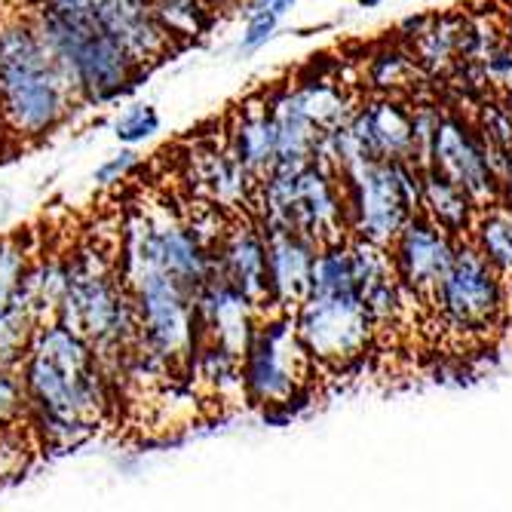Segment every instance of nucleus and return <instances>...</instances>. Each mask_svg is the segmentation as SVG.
<instances>
[{
    "label": "nucleus",
    "instance_id": "24",
    "mask_svg": "<svg viewBox=\"0 0 512 512\" xmlns=\"http://www.w3.org/2000/svg\"><path fill=\"white\" fill-rule=\"evenodd\" d=\"M135 163H138V160H135V151H120L114 160H108L105 166H99L92 178H96L99 184H114V181H120Z\"/></svg>",
    "mask_w": 512,
    "mask_h": 512
},
{
    "label": "nucleus",
    "instance_id": "4",
    "mask_svg": "<svg viewBox=\"0 0 512 512\" xmlns=\"http://www.w3.org/2000/svg\"><path fill=\"white\" fill-rule=\"evenodd\" d=\"M31 19L74 80L77 92L89 102L120 96L145 71L102 28L89 0H31Z\"/></svg>",
    "mask_w": 512,
    "mask_h": 512
},
{
    "label": "nucleus",
    "instance_id": "11",
    "mask_svg": "<svg viewBox=\"0 0 512 512\" xmlns=\"http://www.w3.org/2000/svg\"><path fill=\"white\" fill-rule=\"evenodd\" d=\"M457 246L460 240H454L448 230H442L424 212L414 215L402 227V234L390 246V255H393V267L402 279L405 292L414 301H421V304L433 301L439 283L454 264Z\"/></svg>",
    "mask_w": 512,
    "mask_h": 512
},
{
    "label": "nucleus",
    "instance_id": "14",
    "mask_svg": "<svg viewBox=\"0 0 512 512\" xmlns=\"http://www.w3.org/2000/svg\"><path fill=\"white\" fill-rule=\"evenodd\" d=\"M356 145L368 160H411L414 151V105L402 96H381L365 102L347 120Z\"/></svg>",
    "mask_w": 512,
    "mask_h": 512
},
{
    "label": "nucleus",
    "instance_id": "21",
    "mask_svg": "<svg viewBox=\"0 0 512 512\" xmlns=\"http://www.w3.org/2000/svg\"><path fill=\"white\" fill-rule=\"evenodd\" d=\"M16 365L0 362V430L16 427L19 417L31 414L28 405V393H25V381L16 375Z\"/></svg>",
    "mask_w": 512,
    "mask_h": 512
},
{
    "label": "nucleus",
    "instance_id": "20",
    "mask_svg": "<svg viewBox=\"0 0 512 512\" xmlns=\"http://www.w3.org/2000/svg\"><path fill=\"white\" fill-rule=\"evenodd\" d=\"M417 74H421V65L414 62L411 50H381L368 59V80L384 96H405L411 92Z\"/></svg>",
    "mask_w": 512,
    "mask_h": 512
},
{
    "label": "nucleus",
    "instance_id": "18",
    "mask_svg": "<svg viewBox=\"0 0 512 512\" xmlns=\"http://www.w3.org/2000/svg\"><path fill=\"white\" fill-rule=\"evenodd\" d=\"M414 34L411 37V56L430 74H442L451 65H457V50H460V31L463 19H417L408 22Z\"/></svg>",
    "mask_w": 512,
    "mask_h": 512
},
{
    "label": "nucleus",
    "instance_id": "2",
    "mask_svg": "<svg viewBox=\"0 0 512 512\" xmlns=\"http://www.w3.org/2000/svg\"><path fill=\"white\" fill-rule=\"evenodd\" d=\"M77 96L31 13L0 16V129L13 138H43L65 120Z\"/></svg>",
    "mask_w": 512,
    "mask_h": 512
},
{
    "label": "nucleus",
    "instance_id": "28",
    "mask_svg": "<svg viewBox=\"0 0 512 512\" xmlns=\"http://www.w3.org/2000/svg\"><path fill=\"white\" fill-rule=\"evenodd\" d=\"M356 4L362 7V10H375V7H381L384 0H356Z\"/></svg>",
    "mask_w": 512,
    "mask_h": 512
},
{
    "label": "nucleus",
    "instance_id": "9",
    "mask_svg": "<svg viewBox=\"0 0 512 512\" xmlns=\"http://www.w3.org/2000/svg\"><path fill=\"white\" fill-rule=\"evenodd\" d=\"M292 319L310 359L332 371L359 362L375 335V322L359 292H310Z\"/></svg>",
    "mask_w": 512,
    "mask_h": 512
},
{
    "label": "nucleus",
    "instance_id": "5",
    "mask_svg": "<svg viewBox=\"0 0 512 512\" xmlns=\"http://www.w3.org/2000/svg\"><path fill=\"white\" fill-rule=\"evenodd\" d=\"M261 227H286L310 243L332 246L347 240L350 212L344 184L319 163L276 166L258 188L255 200Z\"/></svg>",
    "mask_w": 512,
    "mask_h": 512
},
{
    "label": "nucleus",
    "instance_id": "30",
    "mask_svg": "<svg viewBox=\"0 0 512 512\" xmlns=\"http://www.w3.org/2000/svg\"><path fill=\"white\" fill-rule=\"evenodd\" d=\"M509 40H512V22H509Z\"/></svg>",
    "mask_w": 512,
    "mask_h": 512
},
{
    "label": "nucleus",
    "instance_id": "19",
    "mask_svg": "<svg viewBox=\"0 0 512 512\" xmlns=\"http://www.w3.org/2000/svg\"><path fill=\"white\" fill-rule=\"evenodd\" d=\"M470 243L503 276V283H512V209L506 203L479 209L470 230Z\"/></svg>",
    "mask_w": 512,
    "mask_h": 512
},
{
    "label": "nucleus",
    "instance_id": "8",
    "mask_svg": "<svg viewBox=\"0 0 512 512\" xmlns=\"http://www.w3.org/2000/svg\"><path fill=\"white\" fill-rule=\"evenodd\" d=\"M430 304L442 322V329H448L451 335L463 341L488 338L500 329L503 319V276L470 240H463L457 246L451 270L445 273Z\"/></svg>",
    "mask_w": 512,
    "mask_h": 512
},
{
    "label": "nucleus",
    "instance_id": "12",
    "mask_svg": "<svg viewBox=\"0 0 512 512\" xmlns=\"http://www.w3.org/2000/svg\"><path fill=\"white\" fill-rule=\"evenodd\" d=\"M212 258H215V270L249 298V304L255 307L261 319L279 313L273 304V292H270L267 240L261 234L258 221L230 218L227 234L221 237Z\"/></svg>",
    "mask_w": 512,
    "mask_h": 512
},
{
    "label": "nucleus",
    "instance_id": "6",
    "mask_svg": "<svg viewBox=\"0 0 512 512\" xmlns=\"http://www.w3.org/2000/svg\"><path fill=\"white\" fill-rule=\"evenodd\" d=\"M341 184L350 230L368 243L390 249L402 227L421 215L424 169L414 160H359L341 175Z\"/></svg>",
    "mask_w": 512,
    "mask_h": 512
},
{
    "label": "nucleus",
    "instance_id": "23",
    "mask_svg": "<svg viewBox=\"0 0 512 512\" xmlns=\"http://www.w3.org/2000/svg\"><path fill=\"white\" fill-rule=\"evenodd\" d=\"M276 25H279V16L267 13V10H249L246 13V31H243V50L246 53H255L261 46L276 34Z\"/></svg>",
    "mask_w": 512,
    "mask_h": 512
},
{
    "label": "nucleus",
    "instance_id": "22",
    "mask_svg": "<svg viewBox=\"0 0 512 512\" xmlns=\"http://www.w3.org/2000/svg\"><path fill=\"white\" fill-rule=\"evenodd\" d=\"M160 129V114L151 108V105H135L129 108L117 123H114V132L120 142L126 145H135V142H145L154 132Z\"/></svg>",
    "mask_w": 512,
    "mask_h": 512
},
{
    "label": "nucleus",
    "instance_id": "7",
    "mask_svg": "<svg viewBox=\"0 0 512 512\" xmlns=\"http://www.w3.org/2000/svg\"><path fill=\"white\" fill-rule=\"evenodd\" d=\"M310 353L304 350L292 313L264 316L252 341L243 353V381L246 399L261 402L264 421L286 424L298 414L292 402L307 405V378H310Z\"/></svg>",
    "mask_w": 512,
    "mask_h": 512
},
{
    "label": "nucleus",
    "instance_id": "16",
    "mask_svg": "<svg viewBox=\"0 0 512 512\" xmlns=\"http://www.w3.org/2000/svg\"><path fill=\"white\" fill-rule=\"evenodd\" d=\"M227 145L258 188L279 163V129L270 111V99H249L237 108L234 123L227 129Z\"/></svg>",
    "mask_w": 512,
    "mask_h": 512
},
{
    "label": "nucleus",
    "instance_id": "17",
    "mask_svg": "<svg viewBox=\"0 0 512 512\" xmlns=\"http://www.w3.org/2000/svg\"><path fill=\"white\" fill-rule=\"evenodd\" d=\"M421 212L436 221L442 230L454 240H467L473 221L479 215V206L470 200L467 191H460L454 181H448L445 175H439L436 169H424V203Z\"/></svg>",
    "mask_w": 512,
    "mask_h": 512
},
{
    "label": "nucleus",
    "instance_id": "13",
    "mask_svg": "<svg viewBox=\"0 0 512 512\" xmlns=\"http://www.w3.org/2000/svg\"><path fill=\"white\" fill-rule=\"evenodd\" d=\"M89 7L138 68L163 62L178 50V37L160 19L151 0H89Z\"/></svg>",
    "mask_w": 512,
    "mask_h": 512
},
{
    "label": "nucleus",
    "instance_id": "1",
    "mask_svg": "<svg viewBox=\"0 0 512 512\" xmlns=\"http://www.w3.org/2000/svg\"><path fill=\"white\" fill-rule=\"evenodd\" d=\"M22 381L34 424L56 448H74L96 433L111 405L108 368L62 322L34 329L22 359Z\"/></svg>",
    "mask_w": 512,
    "mask_h": 512
},
{
    "label": "nucleus",
    "instance_id": "26",
    "mask_svg": "<svg viewBox=\"0 0 512 512\" xmlns=\"http://www.w3.org/2000/svg\"><path fill=\"white\" fill-rule=\"evenodd\" d=\"M500 203H506L512 209V157L506 160L503 175H500Z\"/></svg>",
    "mask_w": 512,
    "mask_h": 512
},
{
    "label": "nucleus",
    "instance_id": "25",
    "mask_svg": "<svg viewBox=\"0 0 512 512\" xmlns=\"http://www.w3.org/2000/svg\"><path fill=\"white\" fill-rule=\"evenodd\" d=\"M292 7H295V0H249V10H267V13L279 16V19H283Z\"/></svg>",
    "mask_w": 512,
    "mask_h": 512
},
{
    "label": "nucleus",
    "instance_id": "15",
    "mask_svg": "<svg viewBox=\"0 0 512 512\" xmlns=\"http://www.w3.org/2000/svg\"><path fill=\"white\" fill-rule=\"evenodd\" d=\"M261 234L267 240V270H270L273 304L279 313H295L310 295V273H313V258L319 246L286 227H261Z\"/></svg>",
    "mask_w": 512,
    "mask_h": 512
},
{
    "label": "nucleus",
    "instance_id": "27",
    "mask_svg": "<svg viewBox=\"0 0 512 512\" xmlns=\"http://www.w3.org/2000/svg\"><path fill=\"white\" fill-rule=\"evenodd\" d=\"M203 4H206L209 10H227V7H237V4H243V0H203Z\"/></svg>",
    "mask_w": 512,
    "mask_h": 512
},
{
    "label": "nucleus",
    "instance_id": "10",
    "mask_svg": "<svg viewBox=\"0 0 512 512\" xmlns=\"http://www.w3.org/2000/svg\"><path fill=\"white\" fill-rule=\"evenodd\" d=\"M439 175L454 181L460 191L485 209L500 203V172L476 126L460 120L457 114H442L433 138V166Z\"/></svg>",
    "mask_w": 512,
    "mask_h": 512
},
{
    "label": "nucleus",
    "instance_id": "3",
    "mask_svg": "<svg viewBox=\"0 0 512 512\" xmlns=\"http://www.w3.org/2000/svg\"><path fill=\"white\" fill-rule=\"evenodd\" d=\"M56 322L83 338L105 368H129L138 353V322L129 286L120 273V258L111 261L105 249L77 252L65 267V292Z\"/></svg>",
    "mask_w": 512,
    "mask_h": 512
},
{
    "label": "nucleus",
    "instance_id": "29",
    "mask_svg": "<svg viewBox=\"0 0 512 512\" xmlns=\"http://www.w3.org/2000/svg\"><path fill=\"white\" fill-rule=\"evenodd\" d=\"M506 108H509V111H512V86H509V89H506Z\"/></svg>",
    "mask_w": 512,
    "mask_h": 512
}]
</instances>
